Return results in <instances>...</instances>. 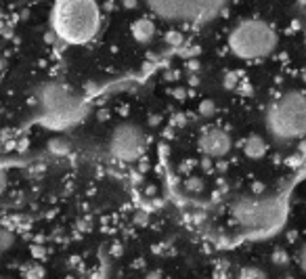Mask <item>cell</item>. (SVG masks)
Segmentation results:
<instances>
[{
	"mask_svg": "<svg viewBox=\"0 0 306 279\" xmlns=\"http://www.w3.org/2000/svg\"><path fill=\"white\" fill-rule=\"evenodd\" d=\"M96 0H57L53 11V27L65 42L86 44L99 32Z\"/></svg>",
	"mask_w": 306,
	"mask_h": 279,
	"instance_id": "obj_1",
	"label": "cell"
},
{
	"mask_svg": "<svg viewBox=\"0 0 306 279\" xmlns=\"http://www.w3.org/2000/svg\"><path fill=\"white\" fill-rule=\"evenodd\" d=\"M267 128L277 141H298L306 136V97L287 92L275 99L267 111Z\"/></svg>",
	"mask_w": 306,
	"mask_h": 279,
	"instance_id": "obj_2",
	"label": "cell"
},
{
	"mask_svg": "<svg viewBox=\"0 0 306 279\" xmlns=\"http://www.w3.org/2000/svg\"><path fill=\"white\" fill-rule=\"evenodd\" d=\"M229 49L243 61L264 59L277 49V32L262 19H243L231 30Z\"/></svg>",
	"mask_w": 306,
	"mask_h": 279,
	"instance_id": "obj_3",
	"label": "cell"
},
{
	"mask_svg": "<svg viewBox=\"0 0 306 279\" xmlns=\"http://www.w3.org/2000/svg\"><path fill=\"white\" fill-rule=\"evenodd\" d=\"M153 13L174 23H201L216 17L229 0H145Z\"/></svg>",
	"mask_w": 306,
	"mask_h": 279,
	"instance_id": "obj_4",
	"label": "cell"
},
{
	"mask_svg": "<svg viewBox=\"0 0 306 279\" xmlns=\"http://www.w3.org/2000/svg\"><path fill=\"white\" fill-rule=\"evenodd\" d=\"M283 208L277 200H254L243 198L233 204V218L243 229H269L281 220Z\"/></svg>",
	"mask_w": 306,
	"mask_h": 279,
	"instance_id": "obj_5",
	"label": "cell"
},
{
	"mask_svg": "<svg viewBox=\"0 0 306 279\" xmlns=\"http://www.w3.org/2000/svg\"><path fill=\"white\" fill-rule=\"evenodd\" d=\"M147 145L145 132L134 124H120L109 136V153L118 162H136Z\"/></svg>",
	"mask_w": 306,
	"mask_h": 279,
	"instance_id": "obj_6",
	"label": "cell"
},
{
	"mask_svg": "<svg viewBox=\"0 0 306 279\" xmlns=\"http://www.w3.org/2000/svg\"><path fill=\"white\" fill-rule=\"evenodd\" d=\"M233 147L231 134L222 128H208L199 136V149L210 158H222L227 156Z\"/></svg>",
	"mask_w": 306,
	"mask_h": 279,
	"instance_id": "obj_7",
	"label": "cell"
},
{
	"mask_svg": "<svg viewBox=\"0 0 306 279\" xmlns=\"http://www.w3.org/2000/svg\"><path fill=\"white\" fill-rule=\"evenodd\" d=\"M245 153L249 158H262L264 153H267V143H264V138L262 136H258V134H252L245 141Z\"/></svg>",
	"mask_w": 306,
	"mask_h": 279,
	"instance_id": "obj_8",
	"label": "cell"
},
{
	"mask_svg": "<svg viewBox=\"0 0 306 279\" xmlns=\"http://www.w3.org/2000/svg\"><path fill=\"white\" fill-rule=\"evenodd\" d=\"M241 279H267V275H264L260 269H254V267H249L241 273Z\"/></svg>",
	"mask_w": 306,
	"mask_h": 279,
	"instance_id": "obj_9",
	"label": "cell"
},
{
	"mask_svg": "<svg viewBox=\"0 0 306 279\" xmlns=\"http://www.w3.org/2000/svg\"><path fill=\"white\" fill-rule=\"evenodd\" d=\"M9 244H11V235L7 233V229H0V252L7 250Z\"/></svg>",
	"mask_w": 306,
	"mask_h": 279,
	"instance_id": "obj_10",
	"label": "cell"
},
{
	"mask_svg": "<svg viewBox=\"0 0 306 279\" xmlns=\"http://www.w3.org/2000/svg\"><path fill=\"white\" fill-rule=\"evenodd\" d=\"M298 264H300V269H302L304 275H306V244L300 248V252H298Z\"/></svg>",
	"mask_w": 306,
	"mask_h": 279,
	"instance_id": "obj_11",
	"label": "cell"
},
{
	"mask_svg": "<svg viewBox=\"0 0 306 279\" xmlns=\"http://www.w3.org/2000/svg\"><path fill=\"white\" fill-rule=\"evenodd\" d=\"M304 78H306V69H304Z\"/></svg>",
	"mask_w": 306,
	"mask_h": 279,
	"instance_id": "obj_12",
	"label": "cell"
},
{
	"mask_svg": "<svg viewBox=\"0 0 306 279\" xmlns=\"http://www.w3.org/2000/svg\"><path fill=\"white\" fill-rule=\"evenodd\" d=\"M287 279H294V277H287Z\"/></svg>",
	"mask_w": 306,
	"mask_h": 279,
	"instance_id": "obj_13",
	"label": "cell"
},
{
	"mask_svg": "<svg viewBox=\"0 0 306 279\" xmlns=\"http://www.w3.org/2000/svg\"><path fill=\"white\" fill-rule=\"evenodd\" d=\"M0 279H5V277H0Z\"/></svg>",
	"mask_w": 306,
	"mask_h": 279,
	"instance_id": "obj_14",
	"label": "cell"
}]
</instances>
